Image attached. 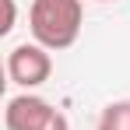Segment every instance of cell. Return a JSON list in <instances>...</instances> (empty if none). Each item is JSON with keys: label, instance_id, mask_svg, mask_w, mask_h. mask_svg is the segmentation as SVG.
Instances as JSON below:
<instances>
[{"label": "cell", "instance_id": "4", "mask_svg": "<svg viewBox=\"0 0 130 130\" xmlns=\"http://www.w3.org/2000/svg\"><path fill=\"white\" fill-rule=\"evenodd\" d=\"M95 130H130V99L120 102H109L99 116V127Z\"/></svg>", "mask_w": 130, "mask_h": 130}, {"label": "cell", "instance_id": "2", "mask_svg": "<svg viewBox=\"0 0 130 130\" xmlns=\"http://www.w3.org/2000/svg\"><path fill=\"white\" fill-rule=\"evenodd\" d=\"M49 74H53V56H49L46 46L21 42V46H14V49L7 53V77H11V85L32 91V88L46 85Z\"/></svg>", "mask_w": 130, "mask_h": 130}, {"label": "cell", "instance_id": "5", "mask_svg": "<svg viewBox=\"0 0 130 130\" xmlns=\"http://www.w3.org/2000/svg\"><path fill=\"white\" fill-rule=\"evenodd\" d=\"M4 11H7V14H4V25H0V32L7 35V32L14 28V0H4Z\"/></svg>", "mask_w": 130, "mask_h": 130}, {"label": "cell", "instance_id": "7", "mask_svg": "<svg viewBox=\"0 0 130 130\" xmlns=\"http://www.w3.org/2000/svg\"><path fill=\"white\" fill-rule=\"evenodd\" d=\"M99 4H109V0H99Z\"/></svg>", "mask_w": 130, "mask_h": 130}, {"label": "cell", "instance_id": "6", "mask_svg": "<svg viewBox=\"0 0 130 130\" xmlns=\"http://www.w3.org/2000/svg\"><path fill=\"white\" fill-rule=\"evenodd\" d=\"M46 130H70V123H67V116H63V112L56 109V116L49 120V127H46Z\"/></svg>", "mask_w": 130, "mask_h": 130}, {"label": "cell", "instance_id": "1", "mask_svg": "<svg viewBox=\"0 0 130 130\" xmlns=\"http://www.w3.org/2000/svg\"><path fill=\"white\" fill-rule=\"evenodd\" d=\"M81 25H85L81 0H32V7H28L32 39L46 46L49 53L70 49L81 35Z\"/></svg>", "mask_w": 130, "mask_h": 130}, {"label": "cell", "instance_id": "3", "mask_svg": "<svg viewBox=\"0 0 130 130\" xmlns=\"http://www.w3.org/2000/svg\"><path fill=\"white\" fill-rule=\"evenodd\" d=\"M56 116V109L49 106L46 99L25 91V95H14L7 109H4V127L7 130H46L49 120Z\"/></svg>", "mask_w": 130, "mask_h": 130}]
</instances>
